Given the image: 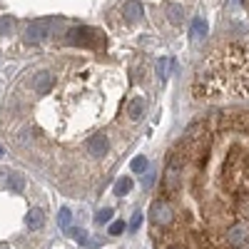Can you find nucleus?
<instances>
[{
  "label": "nucleus",
  "mask_w": 249,
  "mask_h": 249,
  "mask_svg": "<svg viewBox=\"0 0 249 249\" xmlns=\"http://www.w3.org/2000/svg\"><path fill=\"white\" fill-rule=\"evenodd\" d=\"M60 227H62V230H65V227H70V222H72V212L68 210V207H62V210H60Z\"/></svg>",
  "instance_id": "6"
},
{
  "label": "nucleus",
  "mask_w": 249,
  "mask_h": 249,
  "mask_svg": "<svg viewBox=\"0 0 249 249\" xmlns=\"http://www.w3.org/2000/svg\"><path fill=\"white\" fill-rule=\"evenodd\" d=\"M140 224H142V214H140V212H135V217H132V224H130V227H132V230H140Z\"/></svg>",
  "instance_id": "10"
},
{
  "label": "nucleus",
  "mask_w": 249,
  "mask_h": 249,
  "mask_svg": "<svg viewBox=\"0 0 249 249\" xmlns=\"http://www.w3.org/2000/svg\"><path fill=\"white\" fill-rule=\"evenodd\" d=\"M192 92L197 100L249 95V37L230 40L202 62Z\"/></svg>",
  "instance_id": "2"
},
{
  "label": "nucleus",
  "mask_w": 249,
  "mask_h": 249,
  "mask_svg": "<svg viewBox=\"0 0 249 249\" xmlns=\"http://www.w3.org/2000/svg\"><path fill=\"white\" fill-rule=\"evenodd\" d=\"M72 234H75V239H77V242H85V232H80V230H75Z\"/></svg>",
  "instance_id": "11"
},
{
  "label": "nucleus",
  "mask_w": 249,
  "mask_h": 249,
  "mask_svg": "<svg viewBox=\"0 0 249 249\" xmlns=\"http://www.w3.org/2000/svg\"><path fill=\"white\" fill-rule=\"evenodd\" d=\"M45 224V212L43 210H30L28 214H25V227H28V230H40V227H43Z\"/></svg>",
  "instance_id": "3"
},
{
  "label": "nucleus",
  "mask_w": 249,
  "mask_h": 249,
  "mask_svg": "<svg viewBox=\"0 0 249 249\" xmlns=\"http://www.w3.org/2000/svg\"><path fill=\"white\" fill-rule=\"evenodd\" d=\"M8 187L13 192H23L25 190V179H23V175H10L8 177Z\"/></svg>",
  "instance_id": "4"
},
{
  "label": "nucleus",
  "mask_w": 249,
  "mask_h": 249,
  "mask_svg": "<svg viewBox=\"0 0 249 249\" xmlns=\"http://www.w3.org/2000/svg\"><path fill=\"white\" fill-rule=\"evenodd\" d=\"M242 3H244V8H247V10H249V0H242Z\"/></svg>",
  "instance_id": "12"
},
{
  "label": "nucleus",
  "mask_w": 249,
  "mask_h": 249,
  "mask_svg": "<svg viewBox=\"0 0 249 249\" xmlns=\"http://www.w3.org/2000/svg\"><path fill=\"white\" fill-rule=\"evenodd\" d=\"M147 57L65 48L33 62L8 92L0 130L72 197L105 184L147 110Z\"/></svg>",
  "instance_id": "1"
},
{
  "label": "nucleus",
  "mask_w": 249,
  "mask_h": 249,
  "mask_svg": "<svg viewBox=\"0 0 249 249\" xmlns=\"http://www.w3.org/2000/svg\"><path fill=\"white\" fill-rule=\"evenodd\" d=\"M124 232V222H115L112 227H110V234L112 237H117V234H122Z\"/></svg>",
  "instance_id": "9"
},
{
  "label": "nucleus",
  "mask_w": 249,
  "mask_h": 249,
  "mask_svg": "<svg viewBox=\"0 0 249 249\" xmlns=\"http://www.w3.org/2000/svg\"><path fill=\"white\" fill-rule=\"evenodd\" d=\"M144 167H147V160H144V157H135V160H132V170H135V172H142Z\"/></svg>",
  "instance_id": "8"
},
{
  "label": "nucleus",
  "mask_w": 249,
  "mask_h": 249,
  "mask_svg": "<svg viewBox=\"0 0 249 249\" xmlns=\"http://www.w3.org/2000/svg\"><path fill=\"white\" fill-rule=\"evenodd\" d=\"M130 190H132V179H130V177H122V179H120V182L115 184V195H117V197L127 195Z\"/></svg>",
  "instance_id": "5"
},
{
  "label": "nucleus",
  "mask_w": 249,
  "mask_h": 249,
  "mask_svg": "<svg viewBox=\"0 0 249 249\" xmlns=\"http://www.w3.org/2000/svg\"><path fill=\"white\" fill-rule=\"evenodd\" d=\"M0 155H3V150H0Z\"/></svg>",
  "instance_id": "13"
},
{
  "label": "nucleus",
  "mask_w": 249,
  "mask_h": 249,
  "mask_svg": "<svg viewBox=\"0 0 249 249\" xmlns=\"http://www.w3.org/2000/svg\"><path fill=\"white\" fill-rule=\"evenodd\" d=\"M110 219H112V210H102V212H97V217H95L97 224H105V222H110Z\"/></svg>",
  "instance_id": "7"
}]
</instances>
